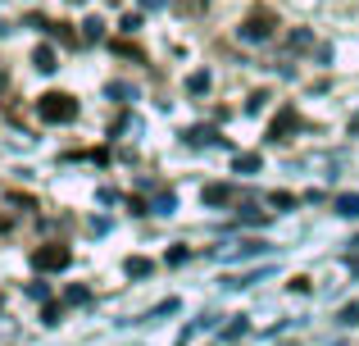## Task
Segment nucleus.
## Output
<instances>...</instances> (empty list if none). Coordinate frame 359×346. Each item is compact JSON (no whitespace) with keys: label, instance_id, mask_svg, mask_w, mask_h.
Returning a JSON list of instances; mask_svg holds the SVG:
<instances>
[{"label":"nucleus","instance_id":"obj_1","mask_svg":"<svg viewBox=\"0 0 359 346\" xmlns=\"http://www.w3.org/2000/svg\"><path fill=\"white\" fill-rule=\"evenodd\" d=\"M36 119H41V124H73V119H78V100H73L69 91H46V96L36 100Z\"/></svg>","mask_w":359,"mask_h":346},{"label":"nucleus","instance_id":"obj_4","mask_svg":"<svg viewBox=\"0 0 359 346\" xmlns=\"http://www.w3.org/2000/svg\"><path fill=\"white\" fill-rule=\"evenodd\" d=\"M291 128H300V119H296V109L287 105V109H278V119L269 124V137H273V142H287Z\"/></svg>","mask_w":359,"mask_h":346},{"label":"nucleus","instance_id":"obj_6","mask_svg":"<svg viewBox=\"0 0 359 346\" xmlns=\"http://www.w3.org/2000/svg\"><path fill=\"white\" fill-rule=\"evenodd\" d=\"M337 214H346V219H359V196H355V192L337 196Z\"/></svg>","mask_w":359,"mask_h":346},{"label":"nucleus","instance_id":"obj_11","mask_svg":"<svg viewBox=\"0 0 359 346\" xmlns=\"http://www.w3.org/2000/svg\"><path fill=\"white\" fill-rule=\"evenodd\" d=\"M100 27H105L100 18H87V41H100Z\"/></svg>","mask_w":359,"mask_h":346},{"label":"nucleus","instance_id":"obj_8","mask_svg":"<svg viewBox=\"0 0 359 346\" xmlns=\"http://www.w3.org/2000/svg\"><path fill=\"white\" fill-rule=\"evenodd\" d=\"M205 201H210V205H223V201H232V192L214 182V187H205Z\"/></svg>","mask_w":359,"mask_h":346},{"label":"nucleus","instance_id":"obj_5","mask_svg":"<svg viewBox=\"0 0 359 346\" xmlns=\"http://www.w3.org/2000/svg\"><path fill=\"white\" fill-rule=\"evenodd\" d=\"M123 269H128V278H146V274H155V265H150L146 255H132V260H128Z\"/></svg>","mask_w":359,"mask_h":346},{"label":"nucleus","instance_id":"obj_10","mask_svg":"<svg viewBox=\"0 0 359 346\" xmlns=\"http://www.w3.org/2000/svg\"><path fill=\"white\" fill-rule=\"evenodd\" d=\"M269 205H278V210H287V205H296V196H291V192H273V196H269Z\"/></svg>","mask_w":359,"mask_h":346},{"label":"nucleus","instance_id":"obj_13","mask_svg":"<svg viewBox=\"0 0 359 346\" xmlns=\"http://www.w3.org/2000/svg\"><path fill=\"white\" fill-rule=\"evenodd\" d=\"M168 210H173V196L164 192V196H159V201H155V214H168Z\"/></svg>","mask_w":359,"mask_h":346},{"label":"nucleus","instance_id":"obj_3","mask_svg":"<svg viewBox=\"0 0 359 346\" xmlns=\"http://www.w3.org/2000/svg\"><path fill=\"white\" fill-rule=\"evenodd\" d=\"M273 32H278V14H273V9H250V14H245V23H241L245 41H269Z\"/></svg>","mask_w":359,"mask_h":346},{"label":"nucleus","instance_id":"obj_14","mask_svg":"<svg viewBox=\"0 0 359 346\" xmlns=\"http://www.w3.org/2000/svg\"><path fill=\"white\" fill-rule=\"evenodd\" d=\"M141 5H146V9H164V0H141Z\"/></svg>","mask_w":359,"mask_h":346},{"label":"nucleus","instance_id":"obj_12","mask_svg":"<svg viewBox=\"0 0 359 346\" xmlns=\"http://www.w3.org/2000/svg\"><path fill=\"white\" fill-rule=\"evenodd\" d=\"M168 265H187V246H173V251H168Z\"/></svg>","mask_w":359,"mask_h":346},{"label":"nucleus","instance_id":"obj_2","mask_svg":"<svg viewBox=\"0 0 359 346\" xmlns=\"http://www.w3.org/2000/svg\"><path fill=\"white\" fill-rule=\"evenodd\" d=\"M73 265V251L64 246V241H46V246L32 251V269H41V274H60V269Z\"/></svg>","mask_w":359,"mask_h":346},{"label":"nucleus","instance_id":"obj_9","mask_svg":"<svg viewBox=\"0 0 359 346\" xmlns=\"http://www.w3.org/2000/svg\"><path fill=\"white\" fill-rule=\"evenodd\" d=\"M232 169H237V173H255V169H259V155H237Z\"/></svg>","mask_w":359,"mask_h":346},{"label":"nucleus","instance_id":"obj_7","mask_svg":"<svg viewBox=\"0 0 359 346\" xmlns=\"http://www.w3.org/2000/svg\"><path fill=\"white\" fill-rule=\"evenodd\" d=\"M32 64H36V69H41V73H50V69H55V51H50V46H36Z\"/></svg>","mask_w":359,"mask_h":346}]
</instances>
